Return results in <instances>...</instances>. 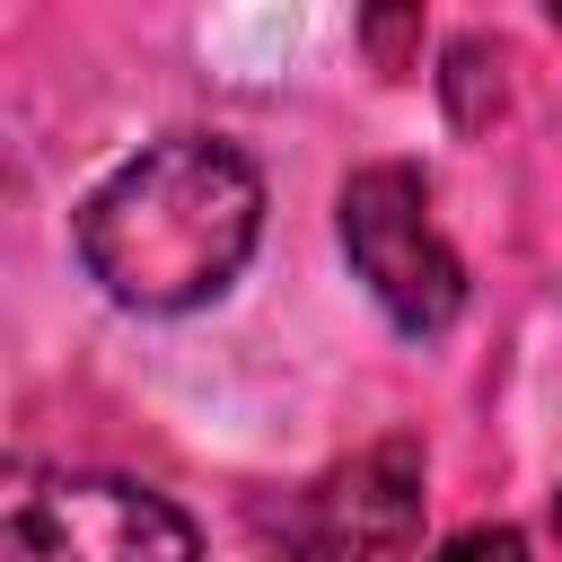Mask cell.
Instances as JSON below:
<instances>
[{
    "label": "cell",
    "mask_w": 562,
    "mask_h": 562,
    "mask_svg": "<svg viewBox=\"0 0 562 562\" xmlns=\"http://www.w3.org/2000/svg\"><path fill=\"white\" fill-rule=\"evenodd\" d=\"M553 527H562V501H553Z\"/></svg>",
    "instance_id": "cell-8"
},
{
    "label": "cell",
    "mask_w": 562,
    "mask_h": 562,
    "mask_svg": "<svg viewBox=\"0 0 562 562\" xmlns=\"http://www.w3.org/2000/svg\"><path fill=\"white\" fill-rule=\"evenodd\" d=\"M360 35H369L378 70H404V44H422V18H413V9H369V18H360Z\"/></svg>",
    "instance_id": "cell-7"
},
{
    "label": "cell",
    "mask_w": 562,
    "mask_h": 562,
    "mask_svg": "<svg viewBox=\"0 0 562 562\" xmlns=\"http://www.w3.org/2000/svg\"><path fill=\"white\" fill-rule=\"evenodd\" d=\"M501 44H483V35H457L448 44V70H439V97H448V114L474 132V123H492L501 114Z\"/></svg>",
    "instance_id": "cell-5"
},
{
    "label": "cell",
    "mask_w": 562,
    "mask_h": 562,
    "mask_svg": "<svg viewBox=\"0 0 562 562\" xmlns=\"http://www.w3.org/2000/svg\"><path fill=\"white\" fill-rule=\"evenodd\" d=\"M0 562H202L193 518L123 474H18Z\"/></svg>",
    "instance_id": "cell-3"
},
{
    "label": "cell",
    "mask_w": 562,
    "mask_h": 562,
    "mask_svg": "<svg viewBox=\"0 0 562 562\" xmlns=\"http://www.w3.org/2000/svg\"><path fill=\"white\" fill-rule=\"evenodd\" d=\"M334 237H342L360 290L378 299V316H386L395 334L439 342V334L465 316V263H457V246H448L439 220H430V184H422V167L378 158V167L342 176Z\"/></svg>",
    "instance_id": "cell-2"
},
{
    "label": "cell",
    "mask_w": 562,
    "mask_h": 562,
    "mask_svg": "<svg viewBox=\"0 0 562 562\" xmlns=\"http://www.w3.org/2000/svg\"><path fill=\"white\" fill-rule=\"evenodd\" d=\"M413 536H422V448L413 439H378V448L325 465L281 509L290 562H404Z\"/></svg>",
    "instance_id": "cell-4"
},
{
    "label": "cell",
    "mask_w": 562,
    "mask_h": 562,
    "mask_svg": "<svg viewBox=\"0 0 562 562\" xmlns=\"http://www.w3.org/2000/svg\"><path fill=\"white\" fill-rule=\"evenodd\" d=\"M430 562H527V536H518V527H465V536H448Z\"/></svg>",
    "instance_id": "cell-6"
},
{
    "label": "cell",
    "mask_w": 562,
    "mask_h": 562,
    "mask_svg": "<svg viewBox=\"0 0 562 562\" xmlns=\"http://www.w3.org/2000/svg\"><path fill=\"white\" fill-rule=\"evenodd\" d=\"M263 237V176L220 132H167L123 158L70 220L79 272L140 316L211 307Z\"/></svg>",
    "instance_id": "cell-1"
}]
</instances>
